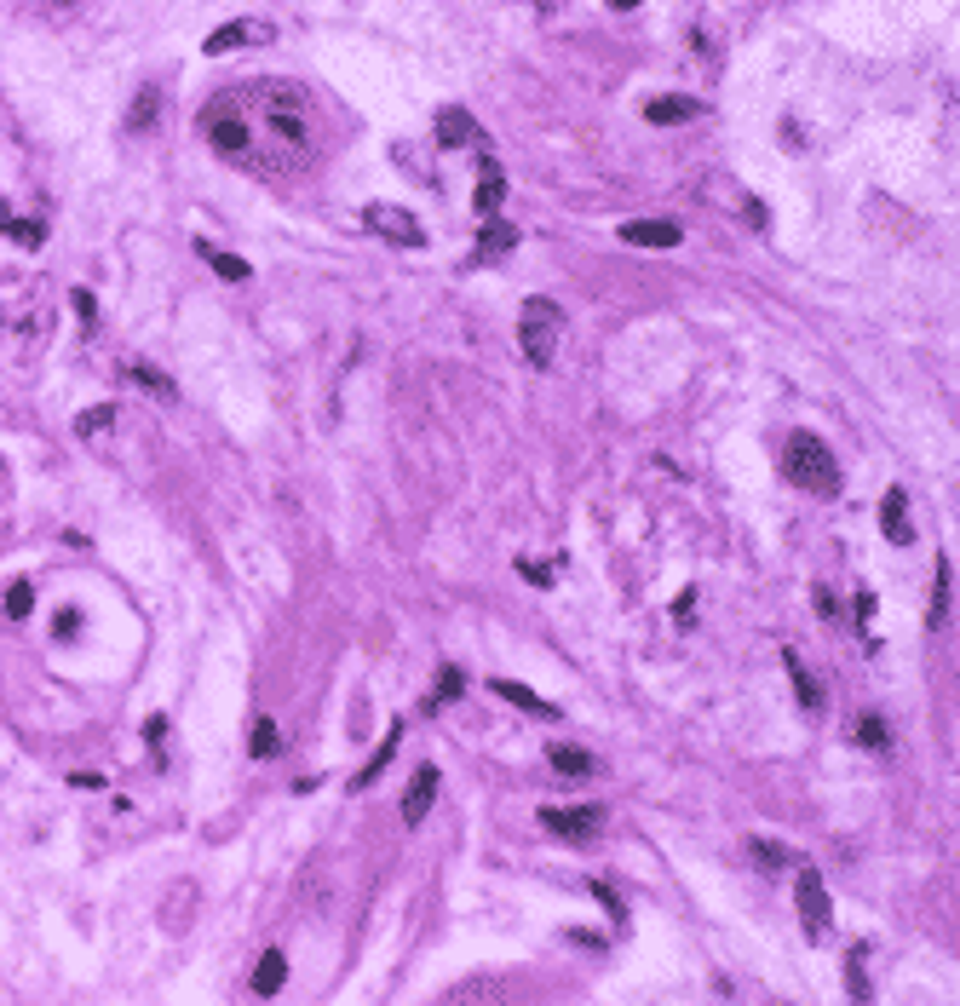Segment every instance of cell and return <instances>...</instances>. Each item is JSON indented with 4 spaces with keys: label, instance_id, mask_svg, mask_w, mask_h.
<instances>
[{
    "label": "cell",
    "instance_id": "22",
    "mask_svg": "<svg viewBox=\"0 0 960 1006\" xmlns=\"http://www.w3.org/2000/svg\"><path fill=\"white\" fill-rule=\"evenodd\" d=\"M397 742H403V725H391V731H386V742L374 748V759H368L363 771H357V788H368V782H374V777H380V771H386V759L397 754Z\"/></svg>",
    "mask_w": 960,
    "mask_h": 1006
},
{
    "label": "cell",
    "instance_id": "29",
    "mask_svg": "<svg viewBox=\"0 0 960 1006\" xmlns=\"http://www.w3.org/2000/svg\"><path fill=\"white\" fill-rule=\"evenodd\" d=\"M6 236H12L18 248H41V242H46V230L35 225V219H12V225H6Z\"/></svg>",
    "mask_w": 960,
    "mask_h": 1006
},
{
    "label": "cell",
    "instance_id": "30",
    "mask_svg": "<svg viewBox=\"0 0 960 1006\" xmlns=\"http://www.w3.org/2000/svg\"><path fill=\"white\" fill-rule=\"evenodd\" d=\"M754 857H759V863H777V869H788V863H794V851L777 846V840H754Z\"/></svg>",
    "mask_w": 960,
    "mask_h": 1006
},
{
    "label": "cell",
    "instance_id": "34",
    "mask_svg": "<svg viewBox=\"0 0 960 1006\" xmlns=\"http://www.w3.org/2000/svg\"><path fill=\"white\" fill-rule=\"evenodd\" d=\"M69 782H75L81 794H98V788H104V777H98V771H75V777H69Z\"/></svg>",
    "mask_w": 960,
    "mask_h": 1006
},
{
    "label": "cell",
    "instance_id": "31",
    "mask_svg": "<svg viewBox=\"0 0 960 1006\" xmlns=\"http://www.w3.org/2000/svg\"><path fill=\"white\" fill-rule=\"evenodd\" d=\"M133 380H138V386H150L156 397H173V386H167V380H161V374H156L150 363H133Z\"/></svg>",
    "mask_w": 960,
    "mask_h": 1006
},
{
    "label": "cell",
    "instance_id": "25",
    "mask_svg": "<svg viewBox=\"0 0 960 1006\" xmlns=\"http://www.w3.org/2000/svg\"><path fill=\"white\" fill-rule=\"evenodd\" d=\"M0 610H6L12 621H23L29 610H35V581H12V587H6V604H0Z\"/></svg>",
    "mask_w": 960,
    "mask_h": 1006
},
{
    "label": "cell",
    "instance_id": "33",
    "mask_svg": "<svg viewBox=\"0 0 960 1006\" xmlns=\"http://www.w3.org/2000/svg\"><path fill=\"white\" fill-rule=\"evenodd\" d=\"M518 575H524V581H535V587H547V581H552L547 564H529V558H518Z\"/></svg>",
    "mask_w": 960,
    "mask_h": 1006
},
{
    "label": "cell",
    "instance_id": "10",
    "mask_svg": "<svg viewBox=\"0 0 960 1006\" xmlns=\"http://www.w3.org/2000/svg\"><path fill=\"white\" fill-rule=\"evenodd\" d=\"M478 121H472V110H460V104H443L437 110V144L443 150H472L478 144Z\"/></svg>",
    "mask_w": 960,
    "mask_h": 1006
},
{
    "label": "cell",
    "instance_id": "19",
    "mask_svg": "<svg viewBox=\"0 0 960 1006\" xmlns=\"http://www.w3.org/2000/svg\"><path fill=\"white\" fill-rule=\"evenodd\" d=\"M196 253H202L207 265H213V271L225 276V282H248V276H253V265H248V259H236V253L213 248V242H196Z\"/></svg>",
    "mask_w": 960,
    "mask_h": 1006
},
{
    "label": "cell",
    "instance_id": "36",
    "mask_svg": "<svg viewBox=\"0 0 960 1006\" xmlns=\"http://www.w3.org/2000/svg\"><path fill=\"white\" fill-rule=\"evenodd\" d=\"M6 225H12V207L0 202V230H6Z\"/></svg>",
    "mask_w": 960,
    "mask_h": 1006
},
{
    "label": "cell",
    "instance_id": "8",
    "mask_svg": "<svg viewBox=\"0 0 960 1006\" xmlns=\"http://www.w3.org/2000/svg\"><path fill=\"white\" fill-rule=\"evenodd\" d=\"M621 242H627V248H679L685 230L673 225V219H627V225H621Z\"/></svg>",
    "mask_w": 960,
    "mask_h": 1006
},
{
    "label": "cell",
    "instance_id": "15",
    "mask_svg": "<svg viewBox=\"0 0 960 1006\" xmlns=\"http://www.w3.org/2000/svg\"><path fill=\"white\" fill-rule=\"evenodd\" d=\"M696 115H702L696 98H650V104H644V121H650V127H679V121H696Z\"/></svg>",
    "mask_w": 960,
    "mask_h": 1006
},
{
    "label": "cell",
    "instance_id": "18",
    "mask_svg": "<svg viewBox=\"0 0 960 1006\" xmlns=\"http://www.w3.org/2000/svg\"><path fill=\"white\" fill-rule=\"evenodd\" d=\"M282 978H288V955H282V949H265L259 966H253V989H259V995H276Z\"/></svg>",
    "mask_w": 960,
    "mask_h": 1006
},
{
    "label": "cell",
    "instance_id": "20",
    "mask_svg": "<svg viewBox=\"0 0 960 1006\" xmlns=\"http://www.w3.org/2000/svg\"><path fill=\"white\" fill-rule=\"evenodd\" d=\"M782 667H788V679H794V696H800V708H817V702H823V690H817V679H811V673L800 667V656H794V650H782Z\"/></svg>",
    "mask_w": 960,
    "mask_h": 1006
},
{
    "label": "cell",
    "instance_id": "2",
    "mask_svg": "<svg viewBox=\"0 0 960 1006\" xmlns=\"http://www.w3.org/2000/svg\"><path fill=\"white\" fill-rule=\"evenodd\" d=\"M558 334H564L558 299H524V311H518V345H524V357L535 368H552V357H558Z\"/></svg>",
    "mask_w": 960,
    "mask_h": 1006
},
{
    "label": "cell",
    "instance_id": "9",
    "mask_svg": "<svg viewBox=\"0 0 960 1006\" xmlns=\"http://www.w3.org/2000/svg\"><path fill=\"white\" fill-rule=\"evenodd\" d=\"M437 788H443V782H437V771H432V765H420V771L409 777V794H403V823H409V828H420L426 817H432Z\"/></svg>",
    "mask_w": 960,
    "mask_h": 1006
},
{
    "label": "cell",
    "instance_id": "13",
    "mask_svg": "<svg viewBox=\"0 0 960 1006\" xmlns=\"http://www.w3.org/2000/svg\"><path fill=\"white\" fill-rule=\"evenodd\" d=\"M489 690H495L501 702H512V708H524V713H535V719H547V725L558 719V708H552L547 696H535V690L518 685V679H489Z\"/></svg>",
    "mask_w": 960,
    "mask_h": 1006
},
{
    "label": "cell",
    "instance_id": "35",
    "mask_svg": "<svg viewBox=\"0 0 960 1006\" xmlns=\"http://www.w3.org/2000/svg\"><path fill=\"white\" fill-rule=\"evenodd\" d=\"M604 6H616V12H633V6H639V0H604Z\"/></svg>",
    "mask_w": 960,
    "mask_h": 1006
},
{
    "label": "cell",
    "instance_id": "5",
    "mask_svg": "<svg viewBox=\"0 0 960 1006\" xmlns=\"http://www.w3.org/2000/svg\"><path fill=\"white\" fill-rule=\"evenodd\" d=\"M202 133H207V144H213L219 156H248V144H253V127L230 110V104H207V110H202Z\"/></svg>",
    "mask_w": 960,
    "mask_h": 1006
},
{
    "label": "cell",
    "instance_id": "12",
    "mask_svg": "<svg viewBox=\"0 0 960 1006\" xmlns=\"http://www.w3.org/2000/svg\"><path fill=\"white\" fill-rule=\"evenodd\" d=\"M880 529H886V541H892V547H909V541H915V524H909V495H903V489H892V495L880 501Z\"/></svg>",
    "mask_w": 960,
    "mask_h": 1006
},
{
    "label": "cell",
    "instance_id": "27",
    "mask_svg": "<svg viewBox=\"0 0 960 1006\" xmlns=\"http://www.w3.org/2000/svg\"><path fill=\"white\" fill-rule=\"evenodd\" d=\"M271 127L282 133V144H294V150L305 144V121H299V115H288V110H271Z\"/></svg>",
    "mask_w": 960,
    "mask_h": 1006
},
{
    "label": "cell",
    "instance_id": "1",
    "mask_svg": "<svg viewBox=\"0 0 960 1006\" xmlns=\"http://www.w3.org/2000/svg\"><path fill=\"white\" fill-rule=\"evenodd\" d=\"M788 478L800 483V489H811V495H840V460L828 455V443L823 437H811V432H794L788 437Z\"/></svg>",
    "mask_w": 960,
    "mask_h": 1006
},
{
    "label": "cell",
    "instance_id": "32",
    "mask_svg": "<svg viewBox=\"0 0 960 1006\" xmlns=\"http://www.w3.org/2000/svg\"><path fill=\"white\" fill-rule=\"evenodd\" d=\"M144 742H150V754H161V742H167V719H144Z\"/></svg>",
    "mask_w": 960,
    "mask_h": 1006
},
{
    "label": "cell",
    "instance_id": "28",
    "mask_svg": "<svg viewBox=\"0 0 960 1006\" xmlns=\"http://www.w3.org/2000/svg\"><path fill=\"white\" fill-rule=\"evenodd\" d=\"M455 696H460V667H443V673H437V696L426 702V713L443 708V702H455Z\"/></svg>",
    "mask_w": 960,
    "mask_h": 1006
},
{
    "label": "cell",
    "instance_id": "23",
    "mask_svg": "<svg viewBox=\"0 0 960 1006\" xmlns=\"http://www.w3.org/2000/svg\"><path fill=\"white\" fill-rule=\"evenodd\" d=\"M857 742H863L869 754H886V742H892V736H886V719H880V713H863V719H857Z\"/></svg>",
    "mask_w": 960,
    "mask_h": 1006
},
{
    "label": "cell",
    "instance_id": "6",
    "mask_svg": "<svg viewBox=\"0 0 960 1006\" xmlns=\"http://www.w3.org/2000/svg\"><path fill=\"white\" fill-rule=\"evenodd\" d=\"M276 29L265 18H230V23H219L213 35L202 41V52L207 58H225V52H242V46H265Z\"/></svg>",
    "mask_w": 960,
    "mask_h": 1006
},
{
    "label": "cell",
    "instance_id": "16",
    "mask_svg": "<svg viewBox=\"0 0 960 1006\" xmlns=\"http://www.w3.org/2000/svg\"><path fill=\"white\" fill-rule=\"evenodd\" d=\"M512 248H518V225H506L501 213H489L483 230H478V253L483 259H501V253H512Z\"/></svg>",
    "mask_w": 960,
    "mask_h": 1006
},
{
    "label": "cell",
    "instance_id": "26",
    "mask_svg": "<svg viewBox=\"0 0 960 1006\" xmlns=\"http://www.w3.org/2000/svg\"><path fill=\"white\" fill-rule=\"evenodd\" d=\"M248 748H253V759H276V754H282V736H276L271 719H253V742H248Z\"/></svg>",
    "mask_w": 960,
    "mask_h": 1006
},
{
    "label": "cell",
    "instance_id": "3",
    "mask_svg": "<svg viewBox=\"0 0 960 1006\" xmlns=\"http://www.w3.org/2000/svg\"><path fill=\"white\" fill-rule=\"evenodd\" d=\"M794 903H800L805 938L823 943L828 926H834V909H828V886H823V874H817V869H800V880H794Z\"/></svg>",
    "mask_w": 960,
    "mask_h": 1006
},
{
    "label": "cell",
    "instance_id": "4",
    "mask_svg": "<svg viewBox=\"0 0 960 1006\" xmlns=\"http://www.w3.org/2000/svg\"><path fill=\"white\" fill-rule=\"evenodd\" d=\"M363 225L374 230V236H386V242H397V248H426V230H420V219H414L409 207L368 202V207H363Z\"/></svg>",
    "mask_w": 960,
    "mask_h": 1006
},
{
    "label": "cell",
    "instance_id": "14",
    "mask_svg": "<svg viewBox=\"0 0 960 1006\" xmlns=\"http://www.w3.org/2000/svg\"><path fill=\"white\" fill-rule=\"evenodd\" d=\"M506 202V173H501V161H489L483 156V167H478V190H472V207H478L483 219L495 213V207Z\"/></svg>",
    "mask_w": 960,
    "mask_h": 1006
},
{
    "label": "cell",
    "instance_id": "11",
    "mask_svg": "<svg viewBox=\"0 0 960 1006\" xmlns=\"http://www.w3.org/2000/svg\"><path fill=\"white\" fill-rule=\"evenodd\" d=\"M156 115H161V87H138L133 104H127V115H121V133L144 138L150 127H156Z\"/></svg>",
    "mask_w": 960,
    "mask_h": 1006
},
{
    "label": "cell",
    "instance_id": "24",
    "mask_svg": "<svg viewBox=\"0 0 960 1006\" xmlns=\"http://www.w3.org/2000/svg\"><path fill=\"white\" fill-rule=\"evenodd\" d=\"M949 598H955V575H949V564H938V587H932V627H943V616H949Z\"/></svg>",
    "mask_w": 960,
    "mask_h": 1006
},
{
    "label": "cell",
    "instance_id": "7",
    "mask_svg": "<svg viewBox=\"0 0 960 1006\" xmlns=\"http://www.w3.org/2000/svg\"><path fill=\"white\" fill-rule=\"evenodd\" d=\"M598 823H604V805H547L541 811V828H552L558 840H587L598 834Z\"/></svg>",
    "mask_w": 960,
    "mask_h": 1006
},
{
    "label": "cell",
    "instance_id": "17",
    "mask_svg": "<svg viewBox=\"0 0 960 1006\" xmlns=\"http://www.w3.org/2000/svg\"><path fill=\"white\" fill-rule=\"evenodd\" d=\"M547 759H552V771H558V777H593V754H587V748H570V742H552V748H547Z\"/></svg>",
    "mask_w": 960,
    "mask_h": 1006
},
{
    "label": "cell",
    "instance_id": "21",
    "mask_svg": "<svg viewBox=\"0 0 960 1006\" xmlns=\"http://www.w3.org/2000/svg\"><path fill=\"white\" fill-rule=\"evenodd\" d=\"M115 414H121L115 403H92L87 414H75V437H104L115 426Z\"/></svg>",
    "mask_w": 960,
    "mask_h": 1006
}]
</instances>
